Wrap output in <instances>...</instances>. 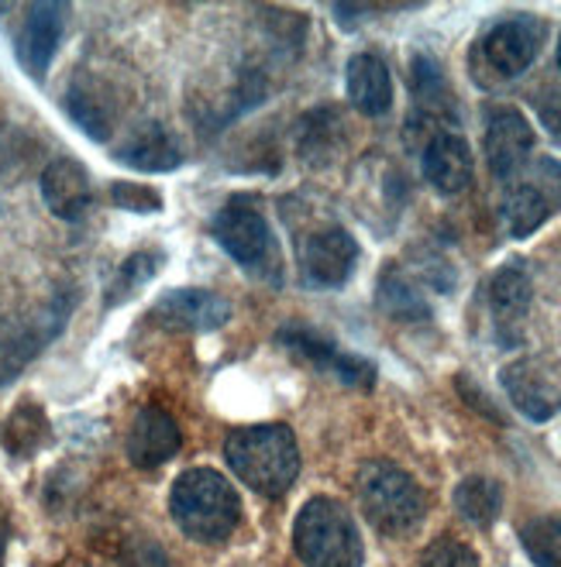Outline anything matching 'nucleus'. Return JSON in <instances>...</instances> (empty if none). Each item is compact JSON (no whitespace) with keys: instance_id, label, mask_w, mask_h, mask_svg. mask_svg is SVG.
Segmentation results:
<instances>
[{"instance_id":"obj_1","label":"nucleus","mask_w":561,"mask_h":567,"mask_svg":"<svg viewBox=\"0 0 561 567\" xmlns=\"http://www.w3.org/2000/svg\"><path fill=\"white\" fill-rule=\"evenodd\" d=\"M224 457L252 492L279 498L300 475V447L293 430L283 423H262L231 430L224 441Z\"/></svg>"},{"instance_id":"obj_2","label":"nucleus","mask_w":561,"mask_h":567,"mask_svg":"<svg viewBox=\"0 0 561 567\" xmlns=\"http://www.w3.org/2000/svg\"><path fill=\"white\" fill-rule=\"evenodd\" d=\"M170 513L186 537L204 540V544L227 540L242 523V503H238L235 485L211 468L183 472L173 482Z\"/></svg>"},{"instance_id":"obj_3","label":"nucleus","mask_w":561,"mask_h":567,"mask_svg":"<svg viewBox=\"0 0 561 567\" xmlns=\"http://www.w3.org/2000/svg\"><path fill=\"white\" fill-rule=\"evenodd\" d=\"M355 492L366 519L386 537H404V533L417 529L427 513V498L420 485L404 468H396L392 461L361 464Z\"/></svg>"},{"instance_id":"obj_4","label":"nucleus","mask_w":561,"mask_h":567,"mask_svg":"<svg viewBox=\"0 0 561 567\" xmlns=\"http://www.w3.org/2000/svg\"><path fill=\"white\" fill-rule=\"evenodd\" d=\"M293 547L307 567H361V537L338 498H310L296 513Z\"/></svg>"},{"instance_id":"obj_5","label":"nucleus","mask_w":561,"mask_h":567,"mask_svg":"<svg viewBox=\"0 0 561 567\" xmlns=\"http://www.w3.org/2000/svg\"><path fill=\"white\" fill-rule=\"evenodd\" d=\"M561 207V165L541 158L523 183H513L503 193V224L513 238H527Z\"/></svg>"},{"instance_id":"obj_6","label":"nucleus","mask_w":561,"mask_h":567,"mask_svg":"<svg viewBox=\"0 0 561 567\" xmlns=\"http://www.w3.org/2000/svg\"><path fill=\"white\" fill-rule=\"evenodd\" d=\"M544 45V24L534 18H510L500 21L486 31V39L479 42V62L486 65V73L492 80H513L523 70H531V62L538 59Z\"/></svg>"},{"instance_id":"obj_7","label":"nucleus","mask_w":561,"mask_h":567,"mask_svg":"<svg viewBox=\"0 0 561 567\" xmlns=\"http://www.w3.org/2000/svg\"><path fill=\"white\" fill-rule=\"evenodd\" d=\"M214 238L217 245L235 258L245 269H266L276 258V241L273 230L248 199H231L227 207L217 210L214 217Z\"/></svg>"},{"instance_id":"obj_8","label":"nucleus","mask_w":561,"mask_h":567,"mask_svg":"<svg viewBox=\"0 0 561 567\" xmlns=\"http://www.w3.org/2000/svg\"><path fill=\"white\" fill-rule=\"evenodd\" d=\"M279 341L310 364H317L320 372H332L338 382L345 385H355V389H373L376 382V369L358 354H348L341 348H335L327 338H317L314 330L307 327H283L279 330Z\"/></svg>"},{"instance_id":"obj_9","label":"nucleus","mask_w":561,"mask_h":567,"mask_svg":"<svg viewBox=\"0 0 561 567\" xmlns=\"http://www.w3.org/2000/svg\"><path fill=\"white\" fill-rule=\"evenodd\" d=\"M358 261V245L348 230L341 227H324L304 241L300 248V269L310 286H341Z\"/></svg>"},{"instance_id":"obj_10","label":"nucleus","mask_w":561,"mask_h":567,"mask_svg":"<svg viewBox=\"0 0 561 567\" xmlns=\"http://www.w3.org/2000/svg\"><path fill=\"white\" fill-rule=\"evenodd\" d=\"M152 320L162 330H221L231 320V303L207 289H176L155 303Z\"/></svg>"},{"instance_id":"obj_11","label":"nucleus","mask_w":561,"mask_h":567,"mask_svg":"<svg viewBox=\"0 0 561 567\" xmlns=\"http://www.w3.org/2000/svg\"><path fill=\"white\" fill-rule=\"evenodd\" d=\"M65 14H70L65 4H31L24 14L21 35H18V59L35 80L49 73L52 55L65 31Z\"/></svg>"},{"instance_id":"obj_12","label":"nucleus","mask_w":561,"mask_h":567,"mask_svg":"<svg viewBox=\"0 0 561 567\" xmlns=\"http://www.w3.org/2000/svg\"><path fill=\"white\" fill-rule=\"evenodd\" d=\"M183 447L180 423L159 406L139 410L135 423L128 430V457L135 468H159Z\"/></svg>"},{"instance_id":"obj_13","label":"nucleus","mask_w":561,"mask_h":567,"mask_svg":"<svg viewBox=\"0 0 561 567\" xmlns=\"http://www.w3.org/2000/svg\"><path fill=\"white\" fill-rule=\"evenodd\" d=\"M500 379H503V389L510 395V403L527 420L544 423V420H551L561 410V389L551 382V375L541 369V364L520 358V361L507 364Z\"/></svg>"},{"instance_id":"obj_14","label":"nucleus","mask_w":561,"mask_h":567,"mask_svg":"<svg viewBox=\"0 0 561 567\" xmlns=\"http://www.w3.org/2000/svg\"><path fill=\"white\" fill-rule=\"evenodd\" d=\"M42 199L59 220H80L93 204L90 173L70 155L52 158L42 173Z\"/></svg>"},{"instance_id":"obj_15","label":"nucleus","mask_w":561,"mask_h":567,"mask_svg":"<svg viewBox=\"0 0 561 567\" xmlns=\"http://www.w3.org/2000/svg\"><path fill=\"white\" fill-rule=\"evenodd\" d=\"M534 148V131L517 111H497L486 124V162L492 176H513L523 169L527 155Z\"/></svg>"},{"instance_id":"obj_16","label":"nucleus","mask_w":561,"mask_h":567,"mask_svg":"<svg viewBox=\"0 0 561 567\" xmlns=\"http://www.w3.org/2000/svg\"><path fill=\"white\" fill-rule=\"evenodd\" d=\"M424 176L438 193L455 196L461 189H469L472 183V152L466 145V138L451 135V131H441L424 148Z\"/></svg>"},{"instance_id":"obj_17","label":"nucleus","mask_w":561,"mask_h":567,"mask_svg":"<svg viewBox=\"0 0 561 567\" xmlns=\"http://www.w3.org/2000/svg\"><path fill=\"white\" fill-rule=\"evenodd\" d=\"M114 158L139 173H173L183 162V152L162 124H142L114 148Z\"/></svg>"},{"instance_id":"obj_18","label":"nucleus","mask_w":561,"mask_h":567,"mask_svg":"<svg viewBox=\"0 0 561 567\" xmlns=\"http://www.w3.org/2000/svg\"><path fill=\"white\" fill-rule=\"evenodd\" d=\"M345 90L351 107L369 114V117H382L392 107V80L386 62L373 52H358L348 70H345Z\"/></svg>"},{"instance_id":"obj_19","label":"nucleus","mask_w":561,"mask_h":567,"mask_svg":"<svg viewBox=\"0 0 561 567\" xmlns=\"http://www.w3.org/2000/svg\"><path fill=\"white\" fill-rule=\"evenodd\" d=\"M531 276L523 272V265H503L497 279L489 282V307L497 317L500 330H517L531 310Z\"/></svg>"},{"instance_id":"obj_20","label":"nucleus","mask_w":561,"mask_h":567,"mask_svg":"<svg viewBox=\"0 0 561 567\" xmlns=\"http://www.w3.org/2000/svg\"><path fill=\"white\" fill-rule=\"evenodd\" d=\"M455 509L466 523L486 529V526L497 523V516L503 509V492L492 478L472 475V478H466L455 488Z\"/></svg>"},{"instance_id":"obj_21","label":"nucleus","mask_w":561,"mask_h":567,"mask_svg":"<svg viewBox=\"0 0 561 567\" xmlns=\"http://www.w3.org/2000/svg\"><path fill=\"white\" fill-rule=\"evenodd\" d=\"M520 540L538 567H561V516H544V519L527 523Z\"/></svg>"},{"instance_id":"obj_22","label":"nucleus","mask_w":561,"mask_h":567,"mask_svg":"<svg viewBox=\"0 0 561 567\" xmlns=\"http://www.w3.org/2000/svg\"><path fill=\"white\" fill-rule=\"evenodd\" d=\"M65 107H70V117L86 131L90 138H108L111 135V114L108 107H101V100L93 93H86L83 86H73L70 96H65Z\"/></svg>"},{"instance_id":"obj_23","label":"nucleus","mask_w":561,"mask_h":567,"mask_svg":"<svg viewBox=\"0 0 561 567\" xmlns=\"http://www.w3.org/2000/svg\"><path fill=\"white\" fill-rule=\"evenodd\" d=\"M45 420H42V413L35 410V406H21L14 416H11V423H8V430H4V444L14 451V454H28V451H35L39 444H42V437H45Z\"/></svg>"},{"instance_id":"obj_24","label":"nucleus","mask_w":561,"mask_h":567,"mask_svg":"<svg viewBox=\"0 0 561 567\" xmlns=\"http://www.w3.org/2000/svg\"><path fill=\"white\" fill-rule=\"evenodd\" d=\"M420 567H479V557L472 554V547H466L455 537H438L424 550Z\"/></svg>"},{"instance_id":"obj_25","label":"nucleus","mask_w":561,"mask_h":567,"mask_svg":"<svg viewBox=\"0 0 561 567\" xmlns=\"http://www.w3.org/2000/svg\"><path fill=\"white\" fill-rule=\"evenodd\" d=\"M155 261H159L155 255H135V258H128V261L121 265V272H118L111 292H108L111 303H121V299H124L128 292H135L142 282H149L152 272H155Z\"/></svg>"},{"instance_id":"obj_26","label":"nucleus","mask_w":561,"mask_h":567,"mask_svg":"<svg viewBox=\"0 0 561 567\" xmlns=\"http://www.w3.org/2000/svg\"><path fill=\"white\" fill-rule=\"evenodd\" d=\"M379 296H382V307H386L389 313H396V317H427V310L420 307V299H417V296L410 292V286L400 282V279L386 276Z\"/></svg>"},{"instance_id":"obj_27","label":"nucleus","mask_w":561,"mask_h":567,"mask_svg":"<svg viewBox=\"0 0 561 567\" xmlns=\"http://www.w3.org/2000/svg\"><path fill=\"white\" fill-rule=\"evenodd\" d=\"M111 199L121 207V210H135V214H149V210H159L162 199L155 189L149 186H135V183H114L111 186Z\"/></svg>"},{"instance_id":"obj_28","label":"nucleus","mask_w":561,"mask_h":567,"mask_svg":"<svg viewBox=\"0 0 561 567\" xmlns=\"http://www.w3.org/2000/svg\"><path fill=\"white\" fill-rule=\"evenodd\" d=\"M35 348H39L35 341L18 338V333H14V338H0V385H4L21 369Z\"/></svg>"},{"instance_id":"obj_29","label":"nucleus","mask_w":561,"mask_h":567,"mask_svg":"<svg viewBox=\"0 0 561 567\" xmlns=\"http://www.w3.org/2000/svg\"><path fill=\"white\" fill-rule=\"evenodd\" d=\"M538 111H541V121H544V127H551L554 135H561V90H551L541 104H538Z\"/></svg>"},{"instance_id":"obj_30","label":"nucleus","mask_w":561,"mask_h":567,"mask_svg":"<svg viewBox=\"0 0 561 567\" xmlns=\"http://www.w3.org/2000/svg\"><path fill=\"white\" fill-rule=\"evenodd\" d=\"M558 70H561V42H558Z\"/></svg>"},{"instance_id":"obj_31","label":"nucleus","mask_w":561,"mask_h":567,"mask_svg":"<svg viewBox=\"0 0 561 567\" xmlns=\"http://www.w3.org/2000/svg\"><path fill=\"white\" fill-rule=\"evenodd\" d=\"M0 547H4V533H0Z\"/></svg>"}]
</instances>
